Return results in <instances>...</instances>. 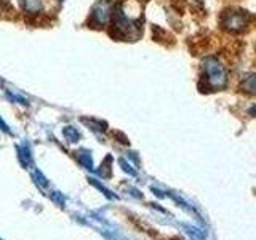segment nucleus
<instances>
[{
    "label": "nucleus",
    "mask_w": 256,
    "mask_h": 240,
    "mask_svg": "<svg viewBox=\"0 0 256 240\" xmlns=\"http://www.w3.org/2000/svg\"><path fill=\"white\" fill-rule=\"evenodd\" d=\"M204 70H205V77L214 88H221L226 85L228 77H226V70H224L222 64L216 60V58H206L204 61Z\"/></svg>",
    "instance_id": "obj_1"
},
{
    "label": "nucleus",
    "mask_w": 256,
    "mask_h": 240,
    "mask_svg": "<svg viewBox=\"0 0 256 240\" xmlns=\"http://www.w3.org/2000/svg\"><path fill=\"white\" fill-rule=\"evenodd\" d=\"M0 125H2V128H4L5 132H8V126H6V125L4 124V120H2V118H0Z\"/></svg>",
    "instance_id": "obj_5"
},
{
    "label": "nucleus",
    "mask_w": 256,
    "mask_h": 240,
    "mask_svg": "<svg viewBox=\"0 0 256 240\" xmlns=\"http://www.w3.org/2000/svg\"><path fill=\"white\" fill-rule=\"evenodd\" d=\"M245 24L244 21V16L238 14V13H230L229 16V21L224 22V26H228L229 29H240Z\"/></svg>",
    "instance_id": "obj_3"
},
{
    "label": "nucleus",
    "mask_w": 256,
    "mask_h": 240,
    "mask_svg": "<svg viewBox=\"0 0 256 240\" xmlns=\"http://www.w3.org/2000/svg\"><path fill=\"white\" fill-rule=\"evenodd\" d=\"M109 13H110V4L108 2H100L93 8V14L92 18L93 21H96V24H106L108 18H109Z\"/></svg>",
    "instance_id": "obj_2"
},
{
    "label": "nucleus",
    "mask_w": 256,
    "mask_h": 240,
    "mask_svg": "<svg viewBox=\"0 0 256 240\" xmlns=\"http://www.w3.org/2000/svg\"><path fill=\"white\" fill-rule=\"evenodd\" d=\"M64 134L68 136V138L70 140V142H74L77 138H78V133L76 132V130H72V126H68V128H64V132H62Z\"/></svg>",
    "instance_id": "obj_4"
}]
</instances>
